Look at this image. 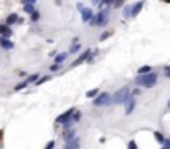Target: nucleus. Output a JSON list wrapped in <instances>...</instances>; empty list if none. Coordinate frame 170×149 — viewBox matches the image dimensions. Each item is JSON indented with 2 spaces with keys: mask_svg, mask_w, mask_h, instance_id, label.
Here are the masks:
<instances>
[{
  "mask_svg": "<svg viewBox=\"0 0 170 149\" xmlns=\"http://www.w3.org/2000/svg\"><path fill=\"white\" fill-rule=\"evenodd\" d=\"M157 73H154V71H149V73H142L139 74L137 78H135V85L139 86H145V88H154L157 83Z\"/></svg>",
  "mask_w": 170,
  "mask_h": 149,
  "instance_id": "nucleus-1",
  "label": "nucleus"
},
{
  "mask_svg": "<svg viewBox=\"0 0 170 149\" xmlns=\"http://www.w3.org/2000/svg\"><path fill=\"white\" fill-rule=\"evenodd\" d=\"M107 22H109V8H101L99 13L92 15L89 23L92 27H104V25H107Z\"/></svg>",
  "mask_w": 170,
  "mask_h": 149,
  "instance_id": "nucleus-2",
  "label": "nucleus"
},
{
  "mask_svg": "<svg viewBox=\"0 0 170 149\" xmlns=\"http://www.w3.org/2000/svg\"><path fill=\"white\" fill-rule=\"evenodd\" d=\"M127 98H129V88H127V86H124V88H120L119 91L114 93L112 103H114V104H120V103H124Z\"/></svg>",
  "mask_w": 170,
  "mask_h": 149,
  "instance_id": "nucleus-3",
  "label": "nucleus"
},
{
  "mask_svg": "<svg viewBox=\"0 0 170 149\" xmlns=\"http://www.w3.org/2000/svg\"><path fill=\"white\" fill-rule=\"evenodd\" d=\"M94 106H106V104L112 103V96L109 93H99V95L94 98Z\"/></svg>",
  "mask_w": 170,
  "mask_h": 149,
  "instance_id": "nucleus-4",
  "label": "nucleus"
},
{
  "mask_svg": "<svg viewBox=\"0 0 170 149\" xmlns=\"http://www.w3.org/2000/svg\"><path fill=\"white\" fill-rule=\"evenodd\" d=\"M75 108H71V110H68L66 113H63V114H60V116L56 118V123L58 124H66V123H69L71 121V118H73V113H75Z\"/></svg>",
  "mask_w": 170,
  "mask_h": 149,
  "instance_id": "nucleus-5",
  "label": "nucleus"
},
{
  "mask_svg": "<svg viewBox=\"0 0 170 149\" xmlns=\"http://www.w3.org/2000/svg\"><path fill=\"white\" fill-rule=\"evenodd\" d=\"M124 104H126V114H131L132 111H134V108H135V99H134V96H129V98L124 101Z\"/></svg>",
  "mask_w": 170,
  "mask_h": 149,
  "instance_id": "nucleus-6",
  "label": "nucleus"
},
{
  "mask_svg": "<svg viewBox=\"0 0 170 149\" xmlns=\"http://www.w3.org/2000/svg\"><path fill=\"white\" fill-rule=\"evenodd\" d=\"M89 55H91V50H86L84 53H83V55H79V57H78V60L71 63V66L75 68V66H78V65H81V63H84V61H88V57H89Z\"/></svg>",
  "mask_w": 170,
  "mask_h": 149,
  "instance_id": "nucleus-7",
  "label": "nucleus"
},
{
  "mask_svg": "<svg viewBox=\"0 0 170 149\" xmlns=\"http://www.w3.org/2000/svg\"><path fill=\"white\" fill-rule=\"evenodd\" d=\"M0 35H2V38H10L12 37V28L10 25H0Z\"/></svg>",
  "mask_w": 170,
  "mask_h": 149,
  "instance_id": "nucleus-8",
  "label": "nucleus"
},
{
  "mask_svg": "<svg viewBox=\"0 0 170 149\" xmlns=\"http://www.w3.org/2000/svg\"><path fill=\"white\" fill-rule=\"evenodd\" d=\"M142 7H144V0H140V2H137V4H134V5H132V10H131V18L137 17V15H139V12L142 10Z\"/></svg>",
  "mask_w": 170,
  "mask_h": 149,
  "instance_id": "nucleus-9",
  "label": "nucleus"
},
{
  "mask_svg": "<svg viewBox=\"0 0 170 149\" xmlns=\"http://www.w3.org/2000/svg\"><path fill=\"white\" fill-rule=\"evenodd\" d=\"M81 18H83L84 23H88V22L92 18V10H91V8H83V10H81Z\"/></svg>",
  "mask_w": 170,
  "mask_h": 149,
  "instance_id": "nucleus-10",
  "label": "nucleus"
},
{
  "mask_svg": "<svg viewBox=\"0 0 170 149\" xmlns=\"http://www.w3.org/2000/svg\"><path fill=\"white\" fill-rule=\"evenodd\" d=\"M0 45H2V48H5V50H12L13 48V42H10L8 38H0Z\"/></svg>",
  "mask_w": 170,
  "mask_h": 149,
  "instance_id": "nucleus-11",
  "label": "nucleus"
},
{
  "mask_svg": "<svg viewBox=\"0 0 170 149\" xmlns=\"http://www.w3.org/2000/svg\"><path fill=\"white\" fill-rule=\"evenodd\" d=\"M64 148H79V139L78 138H71L66 141V144H64Z\"/></svg>",
  "mask_w": 170,
  "mask_h": 149,
  "instance_id": "nucleus-12",
  "label": "nucleus"
},
{
  "mask_svg": "<svg viewBox=\"0 0 170 149\" xmlns=\"http://www.w3.org/2000/svg\"><path fill=\"white\" fill-rule=\"evenodd\" d=\"M66 58H68V53H66V51H63V53H60V55L55 57V63H63Z\"/></svg>",
  "mask_w": 170,
  "mask_h": 149,
  "instance_id": "nucleus-13",
  "label": "nucleus"
},
{
  "mask_svg": "<svg viewBox=\"0 0 170 149\" xmlns=\"http://www.w3.org/2000/svg\"><path fill=\"white\" fill-rule=\"evenodd\" d=\"M20 18H18V15L17 13H12V15H8L7 17V25H13L15 22H18Z\"/></svg>",
  "mask_w": 170,
  "mask_h": 149,
  "instance_id": "nucleus-14",
  "label": "nucleus"
},
{
  "mask_svg": "<svg viewBox=\"0 0 170 149\" xmlns=\"http://www.w3.org/2000/svg\"><path fill=\"white\" fill-rule=\"evenodd\" d=\"M98 95H99V89L94 88V89H89V91L86 93V98H96Z\"/></svg>",
  "mask_w": 170,
  "mask_h": 149,
  "instance_id": "nucleus-15",
  "label": "nucleus"
},
{
  "mask_svg": "<svg viewBox=\"0 0 170 149\" xmlns=\"http://www.w3.org/2000/svg\"><path fill=\"white\" fill-rule=\"evenodd\" d=\"M149 71H152V68H150L149 65H144V66H140V68H139V71H137V73H139V74H142V73H149Z\"/></svg>",
  "mask_w": 170,
  "mask_h": 149,
  "instance_id": "nucleus-16",
  "label": "nucleus"
},
{
  "mask_svg": "<svg viewBox=\"0 0 170 149\" xmlns=\"http://www.w3.org/2000/svg\"><path fill=\"white\" fill-rule=\"evenodd\" d=\"M79 50H81V45L76 42V43H73V46H71V50H69V53H78Z\"/></svg>",
  "mask_w": 170,
  "mask_h": 149,
  "instance_id": "nucleus-17",
  "label": "nucleus"
},
{
  "mask_svg": "<svg viewBox=\"0 0 170 149\" xmlns=\"http://www.w3.org/2000/svg\"><path fill=\"white\" fill-rule=\"evenodd\" d=\"M154 136H155L157 142H160V144H163V141H165V138H163V136H162V133L155 131V133H154Z\"/></svg>",
  "mask_w": 170,
  "mask_h": 149,
  "instance_id": "nucleus-18",
  "label": "nucleus"
},
{
  "mask_svg": "<svg viewBox=\"0 0 170 149\" xmlns=\"http://www.w3.org/2000/svg\"><path fill=\"white\" fill-rule=\"evenodd\" d=\"M23 12H27V13H32V12H35V7H33V4H25V7H23Z\"/></svg>",
  "mask_w": 170,
  "mask_h": 149,
  "instance_id": "nucleus-19",
  "label": "nucleus"
},
{
  "mask_svg": "<svg viewBox=\"0 0 170 149\" xmlns=\"http://www.w3.org/2000/svg\"><path fill=\"white\" fill-rule=\"evenodd\" d=\"M30 20L32 22H38L40 20V12H32V13H30Z\"/></svg>",
  "mask_w": 170,
  "mask_h": 149,
  "instance_id": "nucleus-20",
  "label": "nucleus"
},
{
  "mask_svg": "<svg viewBox=\"0 0 170 149\" xmlns=\"http://www.w3.org/2000/svg\"><path fill=\"white\" fill-rule=\"evenodd\" d=\"M131 10H132V5H127V7L124 8V17L126 18H131Z\"/></svg>",
  "mask_w": 170,
  "mask_h": 149,
  "instance_id": "nucleus-21",
  "label": "nucleus"
},
{
  "mask_svg": "<svg viewBox=\"0 0 170 149\" xmlns=\"http://www.w3.org/2000/svg\"><path fill=\"white\" fill-rule=\"evenodd\" d=\"M25 86H28V81H23V83H20V85H17L15 86V91H20V89H23Z\"/></svg>",
  "mask_w": 170,
  "mask_h": 149,
  "instance_id": "nucleus-22",
  "label": "nucleus"
},
{
  "mask_svg": "<svg viewBox=\"0 0 170 149\" xmlns=\"http://www.w3.org/2000/svg\"><path fill=\"white\" fill-rule=\"evenodd\" d=\"M111 35H112V32H104L103 35H101V38H99V40H101V42H104V40H106V38H109Z\"/></svg>",
  "mask_w": 170,
  "mask_h": 149,
  "instance_id": "nucleus-23",
  "label": "nucleus"
},
{
  "mask_svg": "<svg viewBox=\"0 0 170 149\" xmlns=\"http://www.w3.org/2000/svg\"><path fill=\"white\" fill-rule=\"evenodd\" d=\"M124 2H126V0H116V2L112 4V7H114V8H120V5L124 4Z\"/></svg>",
  "mask_w": 170,
  "mask_h": 149,
  "instance_id": "nucleus-24",
  "label": "nucleus"
},
{
  "mask_svg": "<svg viewBox=\"0 0 170 149\" xmlns=\"http://www.w3.org/2000/svg\"><path fill=\"white\" fill-rule=\"evenodd\" d=\"M36 80H38V73H35V74H32V76H28V78H27V81L32 83V81H36Z\"/></svg>",
  "mask_w": 170,
  "mask_h": 149,
  "instance_id": "nucleus-25",
  "label": "nucleus"
},
{
  "mask_svg": "<svg viewBox=\"0 0 170 149\" xmlns=\"http://www.w3.org/2000/svg\"><path fill=\"white\" fill-rule=\"evenodd\" d=\"M48 80H50V78H48V76H43V78H40V80H36V85H41V83H45V81H48Z\"/></svg>",
  "mask_w": 170,
  "mask_h": 149,
  "instance_id": "nucleus-26",
  "label": "nucleus"
},
{
  "mask_svg": "<svg viewBox=\"0 0 170 149\" xmlns=\"http://www.w3.org/2000/svg\"><path fill=\"white\" fill-rule=\"evenodd\" d=\"M50 70H51V71H58V70H60V63H55V65H51V66H50Z\"/></svg>",
  "mask_w": 170,
  "mask_h": 149,
  "instance_id": "nucleus-27",
  "label": "nucleus"
},
{
  "mask_svg": "<svg viewBox=\"0 0 170 149\" xmlns=\"http://www.w3.org/2000/svg\"><path fill=\"white\" fill-rule=\"evenodd\" d=\"M79 119H81V114L75 111V113H73V121H79Z\"/></svg>",
  "mask_w": 170,
  "mask_h": 149,
  "instance_id": "nucleus-28",
  "label": "nucleus"
},
{
  "mask_svg": "<svg viewBox=\"0 0 170 149\" xmlns=\"http://www.w3.org/2000/svg\"><path fill=\"white\" fill-rule=\"evenodd\" d=\"M163 148L170 149V139H165V141H163Z\"/></svg>",
  "mask_w": 170,
  "mask_h": 149,
  "instance_id": "nucleus-29",
  "label": "nucleus"
},
{
  "mask_svg": "<svg viewBox=\"0 0 170 149\" xmlns=\"http://www.w3.org/2000/svg\"><path fill=\"white\" fill-rule=\"evenodd\" d=\"M129 148H131V149H135V148H137V144H135V141H131V142H129Z\"/></svg>",
  "mask_w": 170,
  "mask_h": 149,
  "instance_id": "nucleus-30",
  "label": "nucleus"
},
{
  "mask_svg": "<svg viewBox=\"0 0 170 149\" xmlns=\"http://www.w3.org/2000/svg\"><path fill=\"white\" fill-rule=\"evenodd\" d=\"M137 95H140V89H134L132 91V96H137Z\"/></svg>",
  "mask_w": 170,
  "mask_h": 149,
  "instance_id": "nucleus-31",
  "label": "nucleus"
},
{
  "mask_svg": "<svg viewBox=\"0 0 170 149\" xmlns=\"http://www.w3.org/2000/svg\"><path fill=\"white\" fill-rule=\"evenodd\" d=\"M53 146H55V141H50L48 144H46V148H53Z\"/></svg>",
  "mask_w": 170,
  "mask_h": 149,
  "instance_id": "nucleus-32",
  "label": "nucleus"
},
{
  "mask_svg": "<svg viewBox=\"0 0 170 149\" xmlns=\"http://www.w3.org/2000/svg\"><path fill=\"white\" fill-rule=\"evenodd\" d=\"M76 7H78V10H79V12H81L83 8H84V7H83V4H78V5H76Z\"/></svg>",
  "mask_w": 170,
  "mask_h": 149,
  "instance_id": "nucleus-33",
  "label": "nucleus"
},
{
  "mask_svg": "<svg viewBox=\"0 0 170 149\" xmlns=\"http://www.w3.org/2000/svg\"><path fill=\"white\" fill-rule=\"evenodd\" d=\"M91 2H92V4H94V5H98V4H99V2H101V0H91Z\"/></svg>",
  "mask_w": 170,
  "mask_h": 149,
  "instance_id": "nucleus-34",
  "label": "nucleus"
},
{
  "mask_svg": "<svg viewBox=\"0 0 170 149\" xmlns=\"http://www.w3.org/2000/svg\"><path fill=\"white\" fill-rule=\"evenodd\" d=\"M165 76H167V78L170 80V70H169V71H165Z\"/></svg>",
  "mask_w": 170,
  "mask_h": 149,
  "instance_id": "nucleus-35",
  "label": "nucleus"
},
{
  "mask_svg": "<svg viewBox=\"0 0 170 149\" xmlns=\"http://www.w3.org/2000/svg\"><path fill=\"white\" fill-rule=\"evenodd\" d=\"M4 138V131H0V139Z\"/></svg>",
  "mask_w": 170,
  "mask_h": 149,
  "instance_id": "nucleus-36",
  "label": "nucleus"
},
{
  "mask_svg": "<svg viewBox=\"0 0 170 149\" xmlns=\"http://www.w3.org/2000/svg\"><path fill=\"white\" fill-rule=\"evenodd\" d=\"M170 70V65H169V66H165V71H169Z\"/></svg>",
  "mask_w": 170,
  "mask_h": 149,
  "instance_id": "nucleus-37",
  "label": "nucleus"
},
{
  "mask_svg": "<svg viewBox=\"0 0 170 149\" xmlns=\"http://www.w3.org/2000/svg\"><path fill=\"white\" fill-rule=\"evenodd\" d=\"M162 2H165V4H170V0H162Z\"/></svg>",
  "mask_w": 170,
  "mask_h": 149,
  "instance_id": "nucleus-38",
  "label": "nucleus"
},
{
  "mask_svg": "<svg viewBox=\"0 0 170 149\" xmlns=\"http://www.w3.org/2000/svg\"><path fill=\"white\" fill-rule=\"evenodd\" d=\"M169 108H170V101H169Z\"/></svg>",
  "mask_w": 170,
  "mask_h": 149,
  "instance_id": "nucleus-39",
  "label": "nucleus"
}]
</instances>
